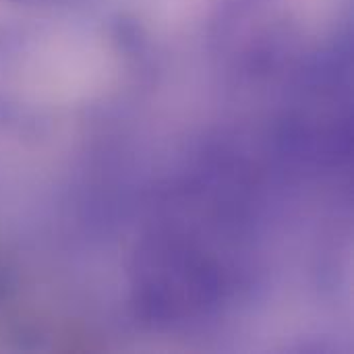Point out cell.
I'll use <instances>...</instances> for the list:
<instances>
[{"label":"cell","instance_id":"1","mask_svg":"<svg viewBox=\"0 0 354 354\" xmlns=\"http://www.w3.org/2000/svg\"><path fill=\"white\" fill-rule=\"evenodd\" d=\"M17 2H21V0H17Z\"/></svg>","mask_w":354,"mask_h":354}]
</instances>
